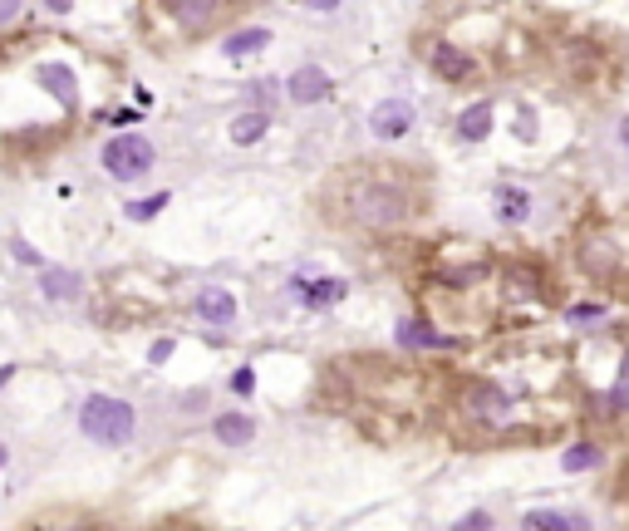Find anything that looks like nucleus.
I'll list each match as a JSON object with an SVG mask.
<instances>
[{
    "instance_id": "nucleus-21",
    "label": "nucleus",
    "mask_w": 629,
    "mask_h": 531,
    "mask_svg": "<svg viewBox=\"0 0 629 531\" xmlns=\"http://www.w3.org/2000/svg\"><path fill=\"white\" fill-rule=\"evenodd\" d=\"M266 128H271V114H241L231 123V138H236V148H246V143L266 138Z\"/></svg>"
},
{
    "instance_id": "nucleus-9",
    "label": "nucleus",
    "mask_w": 629,
    "mask_h": 531,
    "mask_svg": "<svg viewBox=\"0 0 629 531\" xmlns=\"http://www.w3.org/2000/svg\"><path fill=\"white\" fill-rule=\"evenodd\" d=\"M507 305H546V291H541V276L531 266H507Z\"/></svg>"
},
{
    "instance_id": "nucleus-19",
    "label": "nucleus",
    "mask_w": 629,
    "mask_h": 531,
    "mask_svg": "<svg viewBox=\"0 0 629 531\" xmlns=\"http://www.w3.org/2000/svg\"><path fill=\"white\" fill-rule=\"evenodd\" d=\"M271 45V30H236V35H227V59H246V55H256V50H266Z\"/></svg>"
},
{
    "instance_id": "nucleus-4",
    "label": "nucleus",
    "mask_w": 629,
    "mask_h": 531,
    "mask_svg": "<svg viewBox=\"0 0 629 531\" xmlns=\"http://www.w3.org/2000/svg\"><path fill=\"white\" fill-rule=\"evenodd\" d=\"M462 413H467V423H477V428H487V433H507L516 423V394L507 384H497V379H467V389H462Z\"/></svg>"
},
{
    "instance_id": "nucleus-34",
    "label": "nucleus",
    "mask_w": 629,
    "mask_h": 531,
    "mask_svg": "<svg viewBox=\"0 0 629 531\" xmlns=\"http://www.w3.org/2000/svg\"><path fill=\"white\" fill-rule=\"evenodd\" d=\"M10 374H15V369H10V364H5V369H0V384H5V379H10Z\"/></svg>"
},
{
    "instance_id": "nucleus-15",
    "label": "nucleus",
    "mask_w": 629,
    "mask_h": 531,
    "mask_svg": "<svg viewBox=\"0 0 629 531\" xmlns=\"http://www.w3.org/2000/svg\"><path fill=\"white\" fill-rule=\"evenodd\" d=\"M492 133V104H467L458 114V138L462 143H482Z\"/></svg>"
},
{
    "instance_id": "nucleus-3",
    "label": "nucleus",
    "mask_w": 629,
    "mask_h": 531,
    "mask_svg": "<svg viewBox=\"0 0 629 531\" xmlns=\"http://www.w3.org/2000/svg\"><path fill=\"white\" fill-rule=\"evenodd\" d=\"M79 433L94 438L99 448H123V443H133V433H138V413H133L128 399L89 394V399L79 404Z\"/></svg>"
},
{
    "instance_id": "nucleus-6",
    "label": "nucleus",
    "mask_w": 629,
    "mask_h": 531,
    "mask_svg": "<svg viewBox=\"0 0 629 531\" xmlns=\"http://www.w3.org/2000/svg\"><path fill=\"white\" fill-rule=\"evenodd\" d=\"M104 168H109L118 182L148 177V168H153V143L138 138V133H123V138H114V143L104 148Z\"/></svg>"
},
{
    "instance_id": "nucleus-5",
    "label": "nucleus",
    "mask_w": 629,
    "mask_h": 531,
    "mask_svg": "<svg viewBox=\"0 0 629 531\" xmlns=\"http://www.w3.org/2000/svg\"><path fill=\"white\" fill-rule=\"evenodd\" d=\"M556 69L575 84H595L610 69V59H605V45L590 40V35H561L556 40Z\"/></svg>"
},
{
    "instance_id": "nucleus-18",
    "label": "nucleus",
    "mask_w": 629,
    "mask_h": 531,
    "mask_svg": "<svg viewBox=\"0 0 629 531\" xmlns=\"http://www.w3.org/2000/svg\"><path fill=\"white\" fill-rule=\"evenodd\" d=\"M300 286V295H305V305L310 310H320V305H335V300H344L349 295V286L344 281H295Z\"/></svg>"
},
{
    "instance_id": "nucleus-33",
    "label": "nucleus",
    "mask_w": 629,
    "mask_h": 531,
    "mask_svg": "<svg viewBox=\"0 0 629 531\" xmlns=\"http://www.w3.org/2000/svg\"><path fill=\"white\" fill-rule=\"evenodd\" d=\"M571 531H590V522H585V517H575V527Z\"/></svg>"
},
{
    "instance_id": "nucleus-22",
    "label": "nucleus",
    "mask_w": 629,
    "mask_h": 531,
    "mask_svg": "<svg viewBox=\"0 0 629 531\" xmlns=\"http://www.w3.org/2000/svg\"><path fill=\"white\" fill-rule=\"evenodd\" d=\"M575 517H561V512H526L521 517V531H571Z\"/></svg>"
},
{
    "instance_id": "nucleus-11",
    "label": "nucleus",
    "mask_w": 629,
    "mask_h": 531,
    "mask_svg": "<svg viewBox=\"0 0 629 531\" xmlns=\"http://www.w3.org/2000/svg\"><path fill=\"white\" fill-rule=\"evenodd\" d=\"M197 320H207V325H231V320H236V295L222 291V286L197 291Z\"/></svg>"
},
{
    "instance_id": "nucleus-23",
    "label": "nucleus",
    "mask_w": 629,
    "mask_h": 531,
    "mask_svg": "<svg viewBox=\"0 0 629 531\" xmlns=\"http://www.w3.org/2000/svg\"><path fill=\"white\" fill-rule=\"evenodd\" d=\"M600 463V448L595 443H575V448H566V472H585Z\"/></svg>"
},
{
    "instance_id": "nucleus-10",
    "label": "nucleus",
    "mask_w": 629,
    "mask_h": 531,
    "mask_svg": "<svg viewBox=\"0 0 629 531\" xmlns=\"http://www.w3.org/2000/svg\"><path fill=\"white\" fill-rule=\"evenodd\" d=\"M433 69H438L443 79L462 84V79L477 74V59L467 55V50H458V45H448V40H438V45H433Z\"/></svg>"
},
{
    "instance_id": "nucleus-1",
    "label": "nucleus",
    "mask_w": 629,
    "mask_h": 531,
    "mask_svg": "<svg viewBox=\"0 0 629 531\" xmlns=\"http://www.w3.org/2000/svg\"><path fill=\"white\" fill-rule=\"evenodd\" d=\"M335 217L349 227H364V232H394L413 217V197L399 177L389 173H359L354 182L340 187V202H335Z\"/></svg>"
},
{
    "instance_id": "nucleus-35",
    "label": "nucleus",
    "mask_w": 629,
    "mask_h": 531,
    "mask_svg": "<svg viewBox=\"0 0 629 531\" xmlns=\"http://www.w3.org/2000/svg\"><path fill=\"white\" fill-rule=\"evenodd\" d=\"M5 458H10V453H5V443H0V468H5Z\"/></svg>"
},
{
    "instance_id": "nucleus-25",
    "label": "nucleus",
    "mask_w": 629,
    "mask_h": 531,
    "mask_svg": "<svg viewBox=\"0 0 629 531\" xmlns=\"http://www.w3.org/2000/svg\"><path fill=\"white\" fill-rule=\"evenodd\" d=\"M453 531H492V517H487V512H467Z\"/></svg>"
},
{
    "instance_id": "nucleus-32",
    "label": "nucleus",
    "mask_w": 629,
    "mask_h": 531,
    "mask_svg": "<svg viewBox=\"0 0 629 531\" xmlns=\"http://www.w3.org/2000/svg\"><path fill=\"white\" fill-rule=\"evenodd\" d=\"M620 138H625V148H629V114H625V123H620Z\"/></svg>"
},
{
    "instance_id": "nucleus-7",
    "label": "nucleus",
    "mask_w": 629,
    "mask_h": 531,
    "mask_svg": "<svg viewBox=\"0 0 629 531\" xmlns=\"http://www.w3.org/2000/svg\"><path fill=\"white\" fill-rule=\"evenodd\" d=\"M369 128H374V138L394 143V138H403V133L413 128V104H403V99H384V104L369 114Z\"/></svg>"
},
{
    "instance_id": "nucleus-17",
    "label": "nucleus",
    "mask_w": 629,
    "mask_h": 531,
    "mask_svg": "<svg viewBox=\"0 0 629 531\" xmlns=\"http://www.w3.org/2000/svg\"><path fill=\"white\" fill-rule=\"evenodd\" d=\"M40 291L50 295V300H74V295L84 291V281L74 271H64V266H45L40 271Z\"/></svg>"
},
{
    "instance_id": "nucleus-30",
    "label": "nucleus",
    "mask_w": 629,
    "mask_h": 531,
    "mask_svg": "<svg viewBox=\"0 0 629 531\" xmlns=\"http://www.w3.org/2000/svg\"><path fill=\"white\" fill-rule=\"evenodd\" d=\"M45 5H50L55 15H64V10H74V0H45Z\"/></svg>"
},
{
    "instance_id": "nucleus-8",
    "label": "nucleus",
    "mask_w": 629,
    "mask_h": 531,
    "mask_svg": "<svg viewBox=\"0 0 629 531\" xmlns=\"http://www.w3.org/2000/svg\"><path fill=\"white\" fill-rule=\"evenodd\" d=\"M163 10H168L182 30H207V25L222 15V0H163Z\"/></svg>"
},
{
    "instance_id": "nucleus-20",
    "label": "nucleus",
    "mask_w": 629,
    "mask_h": 531,
    "mask_svg": "<svg viewBox=\"0 0 629 531\" xmlns=\"http://www.w3.org/2000/svg\"><path fill=\"white\" fill-rule=\"evenodd\" d=\"M526 212H531V197L521 187H497V217L502 222H521Z\"/></svg>"
},
{
    "instance_id": "nucleus-31",
    "label": "nucleus",
    "mask_w": 629,
    "mask_h": 531,
    "mask_svg": "<svg viewBox=\"0 0 629 531\" xmlns=\"http://www.w3.org/2000/svg\"><path fill=\"white\" fill-rule=\"evenodd\" d=\"M310 5H315V10H335L340 0H310Z\"/></svg>"
},
{
    "instance_id": "nucleus-24",
    "label": "nucleus",
    "mask_w": 629,
    "mask_h": 531,
    "mask_svg": "<svg viewBox=\"0 0 629 531\" xmlns=\"http://www.w3.org/2000/svg\"><path fill=\"white\" fill-rule=\"evenodd\" d=\"M168 207V192H153V197H143V202H128V217L133 222H148V217H158Z\"/></svg>"
},
{
    "instance_id": "nucleus-26",
    "label": "nucleus",
    "mask_w": 629,
    "mask_h": 531,
    "mask_svg": "<svg viewBox=\"0 0 629 531\" xmlns=\"http://www.w3.org/2000/svg\"><path fill=\"white\" fill-rule=\"evenodd\" d=\"M251 389H256V374H251V369H236V374H231V394H251Z\"/></svg>"
},
{
    "instance_id": "nucleus-12",
    "label": "nucleus",
    "mask_w": 629,
    "mask_h": 531,
    "mask_svg": "<svg viewBox=\"0 0 629 531\" xmlns=\"http://www.w3.org/2000/svg\"><path fill=\"white\" fill-rule=\"evenodd\" d=\"M399 345H408V350H448L453 345V335H443V330H433L428 320H399Z\"/></svg>"
},
{
    "instance_id": "nucleus-29",
    "label": "nucleus",
    "mask_w": 629,
    "mask_h": 531,
    "mask_svg": "<svg viewBox=\"0 0 629 531\" xmlns=\"http://www.w3.org/2000/svg\"><path fill=\"white\" fill-rule=\"evenodd\" d=\"M15 10H20V0H0V25H5V20H10Z\"/></svg>"
},
{
    "instance_id": "nucleus-13",
    "label": "nucleus",
    "mask_w": 629,
    "mask_h": 531,
    "mask_svg": "<svg viewBox=\"0 0 629 531\" xmlns=\"http://www.w3.org/2000/svg\"><path fill=\"white\" fill-rule=\"evenodd\" d=\"M35 74H40V89H50L59 104H69V109L79 104V79H74L69 64H40Z\"/></svg>"
},
{
    "instance_id": "nucleus-27",
    "label": "nucleus",
    "mask_w": 629,
    "mask_h": 531,
    "mask_svg": "<svg viewBox=\"0 0 629 531\" xmlns=\"http://www.w3.org/2000/svg\"><path fill=\"white\" fill-rule=\"evenodd\" d=\"M172 354V340H158V345H153V350H148V359H153V364H163V359H168Z\"/></svg>"
},
{
    "instance_id": "nucleus-28",
    "label": "nucleus",
    "mask_w": 629,
    "mask_h": 531,
    "mask_svg": "<svg viewBox=\"0 0 629 531\" xmlns=\"http://www.w3.org/2000/svg\"><path fill=\"white\" fill-rule=\"evenodd\" d=\"M15 256H20V261H30V266H45V261H40V256H35L25 241H15Z\"/></svg>"
},
{
    "instance_id": "nucleus-2",
    "label": "nucleus",
    "mask_w": 629,
    "mask_h": 531,
    "mask_svg": "<svg viewBox=\"0 0 629 531\" xmlns=\"http://www.w3.org/2000/svg\"><path fill=\"white\" fill-rule=\"evenodd\" d=\"M575 266L580 276L600 281V286H620L629 281V241L620 222H595V227H580L575 236Z\"/></svg>"
},
{
    "instance_id": "nucleus-14",
    "label": "nucleus",
    "mask_w": 629,
    "mask_h": 531,
    "mask_svg": "<svg viewBox=\"0 0 629 531\" xmlns=\"http://www.w3.org/2000/svg\"><path fill=\"white\" fill-rule=\"evenodd\" d=\"M325 94H330V74L325 69H315V64L295 69V79H290V99L295 104H320Z\"/></svg>"
},
{
    "instance_id": "nucleus-16",
    "label": "nucleus",
    "mask_w": 629,
    "mask_h": 531,
    "mask_svg": "<svg viewBox=\"0 0 629 531\" xmlns=\"http://www.w3.org/2000/svg\"><path fill=\"white\" fill-rule=\"evenodd\" d=\"M212 433H217L227 448H246V443L256 438V423H251L246 413H222V418L212 423Z\"/></svg>"
}]
</instances>
